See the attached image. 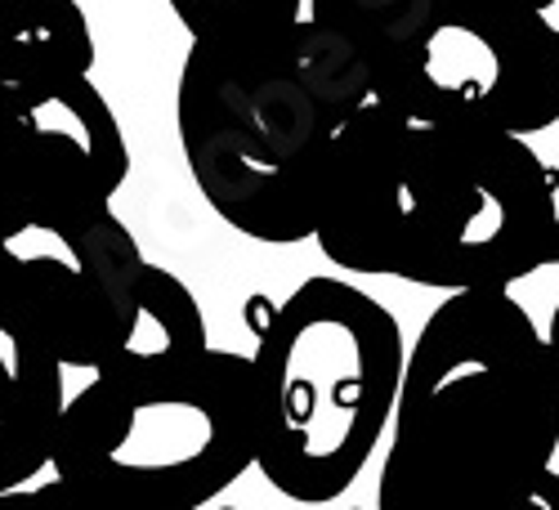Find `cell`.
<instances>
[{"label": "cell", "instance_id": "277c9868", "mask_svg": "<svg viewBox=\"0 0 559 510\" xmlns=\"http://www.w3.org/2000/svg\"><path fill=\"white\" fill-rule=\"evenodd\" d=\"M251 367L260 475L300 506L345 497L394 422L399 318L345 277H305L260 322Z\"/></svg>", "mask_w": 559, "mask_h": 510}, {"label": "cell", "instance_id": "ac0fdd59", "mask_svg": "<svg viewBox=\"0 0 559 510\" xmlns=\"http://www.w3.org/2000/svg\"><path fill=\"white\" fill-rule=\"evenodd\" d=\"M219 510H238V506H219Z\"/></svg>", "mask_w": 559, "mask_h": 510}, {"label": "cell", "instance_id": "8fae6325", "mask_svg": "<svg viewBox=\"0 0 559 510\" xmlns=\"http://www.w3.org/2000/svg\"><path fill=\"white\" fill-rule=\"evenodd\" d=\"M0 510H108V506L81 497V493L68 488L63 479H50V484H40V488L0 493Z\"/></svg>", "mask_w": 559, "mask_h": 510}, {"label": "cell", "instance_id": "2e32d148", "mask_svg": "<svg viewBox=\"0 0 559 510\" xmlns=\"http://www.w3.org/2000/svg\"><path fill=\"white\" fill-rule=\"evenodd\" d=\"M520 5H533V10H550L555 0H520Z\"/></svg>", "mask_w": 559, "mask_h": 510}, {"label": "cell", "instance_id": "7c38bea8", "mask_svg": "<svg viewBox=\"0 0 559 510\" xmlns=\"http://www.w3.org/2000/svg\"><path fill=\"white\" fill-rule=\"evenodd\" d=\"M377 5H381V0H309L305 14H313L318 23H328V27L345 32L354 40V32L362 27V19L377 10Z\"/></svg>", "mask_w": 559, "mask_h": 510}, {"label": "cell", "instance_id": "30bf717a", "mask_svg": "<svg viewBox=\"0 0 559 510\" xmlns=\"http://www.w3.org/2000/svg\"><path fill=\"white\" fill-rule=\"evenodd\" d=\"M189 36H228V32H264L305 19L309 0H166Z\"/></svg>", "mask_w": 559, "mask_h": 510}, {"label": "cell", "instance_id": "3957f363", "mask_svg": "<svg viewBox=\"0 0 559 510\" xmlns=\"http://www.w3.org/2000/svg\"><path fill=\"white\" fill-rule=\"evenodd\" d=\"M559 461V367L506 287L448 292L407 349L377 510H528Z\"/></svg>", "mask_w": 559, "mask_h": 510}, {"label": "cell", "instance_id": "5bb4252c", "mask_svg": "<svg viewBox=\"0 0 559 510\" xmlns=\"http://www.w3.org/2000/svg\"><path fill=\"white\" fill-rule=\"evenodd\" d=\"M546 341H550V354H555V367H559V305L550 313V328H546Z\"/></svg>", "mask_w": 559, "mask_h": 510}, {"label": "cell", "instance_id": "5b68a950", "mask_svg": "<svg viewBox=\"0 0 559 510\" xmlns=\"http://www.w3.org/2000/svg\"><path fill=\"white\" fill-rule=\"evenodd\" d=\"M50 466L108 510H202L255 466L251 354L95 372L68 394Z\"/></svg>", "mask_w": 559, "mask_h": 510}, {"label": "cell", "instance_id": "8992f818", "mask_svg": "<svg viewBox=\"0 0 559 510\" xmlns=\"http://www.w3.org/2000/svg\"><path fill=\"white\" fill-rule=\"evenodd\" d=\"M354 45L371 99L416 121L524 139L559 121V27L520 0H381Z\"/></svg>", "mask_w": 559, "mask_h": 510}, {"label": "cell", "instance_id": "9a60e30c", "mask_svg": "<svg viewBox=\"0 0 559 510\" xmlns=\"http://www.w3.org/2000/svg\"><path fill=\"white\" fill-rule=\"evenodd\" d=\"M40 0H0V14H19V10H32Z\"/></svg>", "mask_w": 559, "mask_h": 510}, {"label": "cell", "instance_id": "7a4b0ae2", "mask_svg": "<svg viewBox=\"0 0 559 510\" xmlns=\"http://www.w3.org/2000/svg\"><path fill=\"white\" fill-rule=\"evenodd\" d=\"M371 104L362 50L313 14L198 36L175 90V130L206 206L264 247L309 242L341 130Z\"/></svg>", "mask_w": 559, "mask_h": 510}, {"label": "cell", "instance_id": "9c48e42d", "mask_svg": "<svg viewBox=\"0 0 559 510\" xmlns=\"http://www.w3.org/2000/svg\"><path fill=\"white\" fill-rule=\"evenodd\" d=\"M95 36L76 0H40L32 10L0 14V104L90 76Z\"/></svg>", "mask_w": 559, "mask_h": 510}, {"label": "cell", "instance_id": "e0dca14e", "mask_svg": "<svg viewBox=\"0 0 559 510\" xmlns=\"http://www.w3.org/2000/svg\"><path fill=\"white\" fill-rule=\"evenodd\" d=\"M0 242H10V228H5V220H0Z\"/></svg>", "mask_w": 559, "mask_h": 510}, {"label": "cell", "instance_id": "4fadbf2b", "mask_svg": "<svg viewBox=\"0 0 559 510\" xmlns=\"http://www.w3.org/2000/svg\"><path fill=\"white\" fill-rule=\"evenodd\" d=\"M528 510H559V466L546 475V484H542V493L533 497V506Z\"/></svg>", "mask_w": 559, "mask_h": 510}, {"label": "cell", "instance_id": "52a82bcc", "mask_svg": "<svg viewBox=\"0 0 559 510\" xmlns=\"http://www.w3.org/2000/svg\"><path fill=\"white\" fill-rule=\"evenodd\" d=\"M126 175V134L95 76L0 104V220L10 242L63 234L112 206Z\"/></svg>", "mask_w": 559, "mask_h": 510}, {"label": "cell", "instance_id": "ba28073f", "mask_svg": "<svg viewBox=\"0 0 559 510\" xmlns=\"http://www.w3.org/2000/svg\"><path fill=\"white\" fill-rule=\"evenodd\" d=\"M63 358L23 292L19 247L0 242V493L50 466L68 407Z\"/></svg>", "mask_w": 559, "mask_h": 510}, {"label": "cell", "instance_id": "6da1fadb", "mask_svg": "<svg viewBox=\"0 0 559 510\" xmlns=\"http://www.w3.org/2000/svg\"><path fill=\"white\" fill-rule=\"evenodd\" d=\"M555 183L524 134L416 121L371 99L336 139L313 242L358 277L510 292L550 264Z\"/></svg>", "mask_w": 559, "mask_h": 510}]
</instances>
